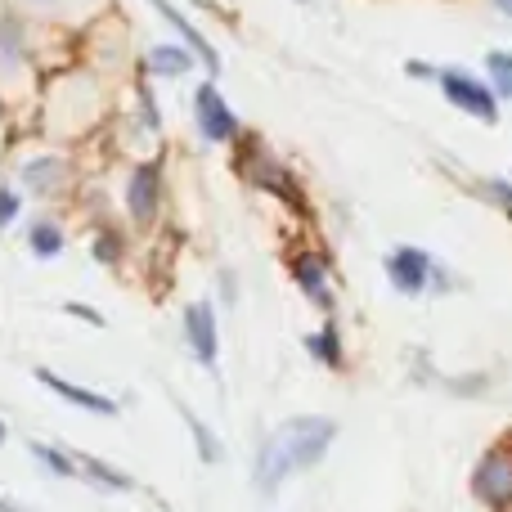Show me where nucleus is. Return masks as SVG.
<instances>
[{
    "label": "nucleus",
    "mask_w": 512,
    "mask_h": 512,
    "mask_svg": "<svg viewBox=\"0 0 512 512\" xmlns=\"http://www.w3.org/2000/svg\"><path fill=\"white\" fill-rule=\"evenodd\" d=\"M333 436H337V427L328 423V418H292V423H283L279 432L261 445V454H256V486L279 490L288 477L315 468L328 454Z\"/></svg>",
    "instance_id": "f257e3e1"
},
{
    "label": "nucleus",
    "mask_w": 512,
    "mask_h": 512,
    "mask_svg": "<svg viewBox=\"0 0 512 512\" xmlns=\"http://www.w3.org/2000/svg\"><path fill=\"white\" fill-rule=\"evenodd\" d=\"M436 86H441V95L450 99L454 108L472 113L477 122H486V126L499 122V95L486 86V81L472 77V72H463V68H441V72H436Z\"/></svg>",
    "instance_id": "f03ea898"
},
{
    "label": "nucleus",
    "mask_w": 512,
    "mask_h": 512,
    "mask_svg": "<svg viewBox=\"0 0 512 512\" xmlns=\"http://www.w3.org/2000/svg\"><path fill=\"white\" fill-rule=\"evenodd\" d=\"M472 490L477 499H486L495 512H512V450H490L481 459V468L472 472Z\"/></svg>",
    "instance_id": "7ed1b4c3"
},
{
    "label": "nucleus",
    "mask_w": 512,
    "mask_h": 512,
    "mask_svg": "<svg viewBox=\"0 0 512 512\" xmlns=\"http://www.w3.org/2000/svg\"><path fill=\"white\" fill-rule=\"evenodd\" d=\"M194 117H198V131H203V140H212V144L234 140V135H239V117L230 113V104L221 99V90H216L212 81H207V86H198Z\"/></svg>",
    "instance_id": "20e7f679"
},
{
    "label": "nucleus",
    "mask_w": 512,
    "mask_h": 512,
    "mask_svg": "<svg viewBox=\"0 0 512 512\" xmlns=\"http://www.w3.org/2000/svg\"><path fill=\"white\" fill-rule=\"evenodd\" d=\"M387 279L396 292H405V297H418V292L427 288V279H432V256L423 248H396L387 256Z\"/></svg>",
    "instance_id": "39448f33"
},
{
    "label": "nucleus",
    "mask_w": 512,
    "mask_h": 512,
    "mask_svg": "<svg viewBox=\"0 0 512 512\" xmlns=\"http://www.w3.org/2000/svg\"><path fill=\"white\" fill-rule=\"evenodd\" d=\"M185 342H189V351L198 355L203 369H216V315L207 301L185 306Z\"/></svg>",
    "instance_id": "423d86ee"
},
{
    "label": "nucleus",
    "mask_w": 512,
    "mask_h": 512,
    "mask_svg": "<svg viewBox=\"0 0 512 512\" xmlns=\"http://www.w3.org/2000/svg\"><path fill=\"white\" fill-rule=\"evenodd\" d=\"M36 382H41V387H50L54 396H63V400H68V405L86 409V414H99V418L117 414V400L99 396V391H86V387H77V382L59 378V373H54V369H36Z\"/></svg>",
    "instance_id": "0eeeda50"
},
{
    "label": "nucleus",
    "mask_w": 512,
    "mask_h": 512,
    "mask_svg": "<svg viewBox=\"0 0 512 512\" xmlns=\"http://www.w3.org/2000/svg\"><path fill=\"white\" fill-rule=\"evenodd\" d=\"M292 279L315 306H333V288H328V261L319 252H297L292 256Z\"/></svg>",
    "instance_id": "6e6552de"
},
{
    "label": "nucleus",
    "mask_w": 512,
    "mask_h": 512,
    "mask_svg": "<svg viewBox=\"0 0 512 512\" xmlns=\"http://www.w3.org/2000/svg\"><path fill=\"white\" fill-rule=\"evenodd\" d=\"M149 5H153V9H158V14H162V18H167V23H171V27H176V32H180V36H185V45H189V50H194V54H198V59H203V63H207V72H221V59H216V50H212V45H207V36H203V32H198V27H194V23H189V18H185V14H180V9H176V5H171V0H149Z\"/></svg>",
    "instance_id": "1a4fd4ad"
},
{
    "label": "nucleus",
    "mask_w": 512,
    "mask_h": 512,
    "mask_svg": "<svg viewBox=\"0 0 512 512\" xmlns=\"http://www.w3.org/2000/svg\"><path fill=\"white\" fill-rule=\"evenodd\" d=\"M126 207H131V216L140 225L153 221V212H158V167H140L131 176V185H126Z\"/></svg>",
    "instance_id": "9d476101"
},
{
    "label": "nucleus",
    "mask_w": 512,
    "mask_h": 512,
    "mask_svg": "<svg viewBox=\"0 0 512 512\" xmlns=\"http://www.w3.org/2000/svg\"><path fill=\"white\" fill-rule=\"evenodd\" d=\"M144 68H149L153 77H180V72L194 68V50H185V45H153Z\"/></svg>",
    "instance_id": "9b49d317"
},
{
    "label": "nucleus",
    "mask_w": 512,
    "mask_h": 512,
    "mask_svg": "<svg viewBox=\"0 0 512 512\" xmlns=\"http://www.w3.org/2000/svg\"><path fill=\"white\" fill-rule=\"evenodd\" d=\"M77 472H86L99 490H131V477H126V472L108 468V463H99V459H77Z\"/></svg>",
    "instance_id": "f8f14e48"
},
{
    "label": "nucleus",
    "mask_w": 512,
    "mask_h": 512,
    "mask_svg": "<svg viewBox=\"0 0 512 512\" xmlns=\"http://www.w3.org/2000/svg\"><path fill=\"white\" fill-rule=\"evenodd\" d=\"M486 72H490V90L512 99V50H490L486 54Z\"/></svg>",
    "instance_id": "ddd939ff"
},
{
    "label": "nucleus",
    "mask_w": 512,
    "mask_h": 512,
    "mask_svg": "<svg viewBox=\"0 0 512 512\" xmlns=\"http://www.w3.org/2000/svg\"><path fill=\"white\" fill-rule=\"evenodd\" d=\"M27 248H32L36 256H45V261H50V256H59L63 252V234H59V225H32V234H27Z\"/></svg>",
    "instance_id": "4468645a"
},
{
    "label": "nucleus",
    "mask_w": 512,
    "mask_h": 512,
    "mask_svg": "<svg viewBox=\"0 0 512 512\" xmlns=\"http://www.w3.org/2000/svg\"><path fill=\"white\" fill-rule=\"evenodd\" d=\"M32 450V459L36 463H45V468L54 472V477H77V459H68V454H59L54 445H41V441H32L27 445Z\"/></svg>",
    "instance_id": "2eb2a0df"
},
{
    "label": "nucleus",
    "mask_w": 512,
    "mask_h": 512,
    "mask_svg": "<svg viewBox=\"0 0 512 512\" xmlns=\"http://www.w3.org/2000/svg\"><path fill=\"white\" fill-rule=\"evenodd\" d=\"M180 414H185V423H189V432H194V441H198V454H203L207 463H216L221 459V441H216L212 432H207L203 423H198V414H189V409H180Z\"/></svg>",
    "instance_id": "dca6fc26"
},
{
    "label": "nucleus",
    "mask_w": 512,
    "mask_h": 512,
    "mask_svg": "<svg viewBox=\"0 0 512 512\" xmlns=\"http://www.w3.org/2000/svg\"><path fill=\"white\" fill-rule=\"evenodd\" d=\"M59 176H63V171H59V162H54V158H45L41 167H36V162H32V167L23 171V180H27V185H32V189H41V194H50V189L59 185Z\"/></svg>",
    "instance_id": "f3484780"
},
{
    "label": "nucleus",
    "mask_w": 512,
    "mask_h": 512,
    "mask_svg": "<svg viewBox=\"0 0 512 512\" xmlns=\"http://www.w3.org/2000/svg\"><path fill=\"white\" fill-rule=\"evenodd\" d=\"M310 351H315L319 360H328V364H333V369H337V364H342V346H337V328L328 324L324 333H315V337H310Z\"/></svg>",
    "instance_id": "a211bd4d"
},
{
    "label": "nucleus",
    "mask_w": 512,
    "mask_h": 512,
    "mask_svg": "<svg viewBox=\"0 0 512 512\" xmlns=\"http://www.w3.org/2000/svg\"><path fill=\"white\" fill-rule=\"evenodd\" d=\"M18 221V194H9V189H0V230L5 225Z\"/></svg>",
    "instance_id": "6ab92c4d"
},
{
    "label": "nucleus",
    "mask_w": 512,
    "mask_h": 512,
    "mask_svg": "<svg viewBox=\"0 0 512 512\" xmlns=\"http://www.w3.org/2000/svg\"><path fill=\"white\" fill-rule=\"evenodd\" d=\"M68 315H81V319H90V324H104V319H99L95 310H86V306H68Z\"/></svg>",
    "instance_id": "aec40b11"
},
{
    "label": "nucleus",
    "mask_w": 512,
    "mask_h": 512,
    "mask_svg": "<svg viewBox=\"0 0 512 512\" xmlns=\"http://www.w3.org/2000/svg\"><path fill=\"white\" fill-rule=\"evenodd\" d=\"M490 189H495V194H504V203H512V185H508V180H495Z\"/></svg>",
    "instance_id": "412c9836"
},
{
    "label": "nucleus",
    "mask_w": 512,
    "mask_h": 512,
    "mask_svg": "<svg viewBox=\"0 0 512 512\" xmlns=\"http://www.w3.org/2000/svg\"><path fill=\"white\" fill-rule=\"evenodd\" d=\"M495 5H499V9H504V14H508V18H512V0H495Z\"/></svg>",
    "instance_id": "4be33fe9"
},
{
    "label": "nucleus",
    "mask_w": 512,
    "mask_h": 512,
    "mask_svg": "<svg viewBox=\"0 0 512 512\" xmlns=\"http://www.w3.org/2000/svg\"><path fill=\"white\" fill-rule=\"evenodd\" d=\"M0 441H5V423H0Z\"/></svg>",
    "instance_id": "5701e85b"
}]
</instances>
